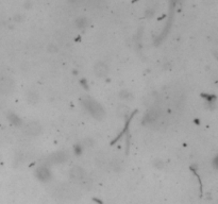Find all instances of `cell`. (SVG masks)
<instances>
[{"label": "cell", "mask_w": 218, "mask_h": 204, "mask_svg": "<svg viewBox=\"0 0 218 204\" xmlns=\"http://www.w3.org/2000/svg\"><path fill=\"white\" fill-rule=\"evenodd\" d=\"M94 72L98 78H105L109 74V66L103 62H98L94 66Z\"/></svg>", "instance_id": "cell-5"}, {"label": "cell", "mask_w": 218, "mask_h": 204, "mask_svg": "<svg viewBox=\"0 0 218 204\" xmlns=\"http://www.w3.org/2000/svg\"><path fill=\"white\" fill-rule=\"evenodd\" d=\"M154 165H155L158 168H162V167H163V162L160 161V159H156V161L154 162Z\"/></svg>", "instance_id": "cell-13"}, {"label": "cell", "mask_w": 218, "mask_h": 204, "mask_svg": "<svg viewBox=\"0 0 218 204\" xmlns=\"http://www.w3.org/2000/svg\"><path fill=\"white\" fill-rule=\"evenodd\" d=\"M14 88V81L11 78L2 77L0 78V94L8 95L13 91Z\"/></svg>", "instance_id": "cell-3"}, {"label": "cell", "mask_w": 218, "mask_h": 204, "mask_svg": "<svg viewBox=\"0 0 218 204\" xmlns=\"http://www.w3.org/2000/svg\"><path fill=\"white\" fill-rule=\"evenodd\" d=\"M41 125L38 122H36V121H29L24 127V133L29 136H37L41 133Z\"/></svg>", "instance_id": "cell-4"}, {"label": "cell", "mask_w": 218, "mask_h": 204, "mask_svg": "<svg viewBox=\"0 0 218 204\" xmlns=\"http://www.w3.org/2000/svg\"><path fill=\"white\" fill-rule=\"evenodd\" d=\"M27 100L30 104H36L40 100V96L36 93H34V91H30L27 95Z\"/></svg>", "instance_id": "cell-9"}, {"label": "cell", "mask_w": 218, "mask_h": 204, "mask_svg": "<svg viewBox=\"0 0 218 204\" xmlns=\"http://www.w3.org/2000/svg\"><path fill=\"white\" fill-rule=\"evenodd\" d=\"M37 176L41 180L46 181V180H48L49 178H50V172H49V170L47 168L41 167V168H40L37 170Z\"/></svg>", "instance_id": "cell-8"}, {"label": "cell", "mask_w": 218, "mask_h": 204, "mask_svg": "<svg viewBox=\"0 0 218 204\" xmlns=\"http://www.w3.org/2000/svg\"><path fill=\"white\" fill-rule=\"evenodd\" d=\"M8 118H9V120L11 121L12 123H13L14 125H21V120H20V118L18 117V116L16 115V114H10V115L8 116Z\"/></svg>", "instance_id": "cell-10"}, {"label": "cell", "mask_w": 218, "mask_h": 204, "mask_svg": "<svg viewBox=\"0 0 218 204\" xmlns=\"http://www.w3.org/2000/svg\"><path fill=\"white\" fill-rule=\"evenodd\" d=\"M118 113L121 114L122 116H126L127 113H128V108H127V106H124V105H120L118 108Z\"/></svg>", "instance_id": "cell-12"}, {"label": "cell", "mask_w": 218, "mask_h": 204, "mask_svg": "<svg viewBox=\"0 0 218 204\" xmlns=\"http://www.w3.org/2000/svg\"><path fill=\"white\" fill-rule=\"evenodd\" d=\"M69 178L73 183H83V181L86 179V174H85V171L81 167L75 166L70 170Z\"/></svg>", "instance_id": "cell-2"}, {"label": "cell", "mask_w": 218, "mask_h": 204, "mask_svg": "<svg viewBox=\"0 0 218 204\" xmlns=\"http://www.w3.org/2000/svg\"><path fill=\"white\" fill-rule=\"evenodd\" d=\"M82 104L84 105V108H86L87 112L96 119H102L104 117V110L102 108V106L98 103L97 101H95L93 98H90L89 96H85L82 98Z\"/></svg>", "instance_id": "cell-1"}, {"label": "cell", "mask_w": 218, "mask_h": 204, "mask_svg": "<svg viewBox=\"0 0 218 204\" xmlns=\"http://www.w3.org/2000/svg\"><path fill=\"white\" fill-rule=\"evenodd\" d=\"M159 116H160V112L156 110V108H151V110L147 112L145 116V122L153 123L154 121H156L159 119Z\"/></svg>", "instance_id": "cell-6"}, {"label": "cell", "mask_w": 218, "mask_h": 204, "mask_svg": "<svg viewBox=\"0 0 218 204\" xmlns=\"http://www.w3.org/2000/svg\"><path fill=\"white\" fill-rule=\"evenodd\" d=\"M76 25H77L78 28H80V29L85 28V27L87 26V20H86V18H84V17H81V18L77 19V21H76Z\"/></svg>", "instance_id": "cell-11"}, {"label": "cell", "mask_w": 218, "mask_h": 204, "mask_svg": "<svg viewBox=\"0 0 218 204\" xmlns=\"http://www.w3.org/2000/svg\"><path fill=\"white\" fill-rule=\"evenodd\" d=\"M57 50H58V47H57V46L50 45V47H49V51H50V52H55Z\"/></svg>", "instance_id": "cell-14"}, {"label": "cell", "mask_w": 218, "mask_h": 204, "mask_svg": "<svg viewBox=\"0 0 218 204\" xmlns=\"http://www.w3.org/2000/svg\"><path fill=\"white\" fill-rule=\"evenodd\" d=\"M66 159H67V155L64 152H55L49 157V161H50V163H53V164H59V163L65 162Z\"/></svg>", "instance_id": "cell-7"}]
</instances>
